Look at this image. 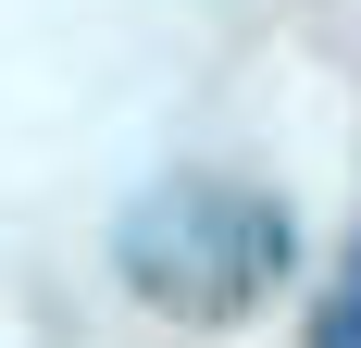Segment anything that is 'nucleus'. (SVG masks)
<instances>
[{
	"label": "nucleus",
	"instance_id": "1",
	"mask_svg": "<svg viewBox=\"0 0 361 348\" xmlns=\"http://www.w3.org/2000/svg\"><path fill=\"white\" fill-rule=\"evenodd\" d=\"M287 249H299L287 199H262L237 174H162L112 224V274L137 286L149 311H175V323H250L287 286Z\"/></svg>",
	"mask_w": 361,
	"mask_h": 348
},
{
	"label": "nucleus",
	"instance_id": "2",
	"mask_svg": "<svg viewBox=\"0 0 361 348\" xmlns=\"http://www.w3.org/2000/svg\"><path fill=\"white\" fill-rule=\"evenodd\" d=\"M312 348H361V249H349V274H336L324 323H312Z\"/></svg>",
	"mask_w": 361,
	"mask_h": 348
}]
</instances>
